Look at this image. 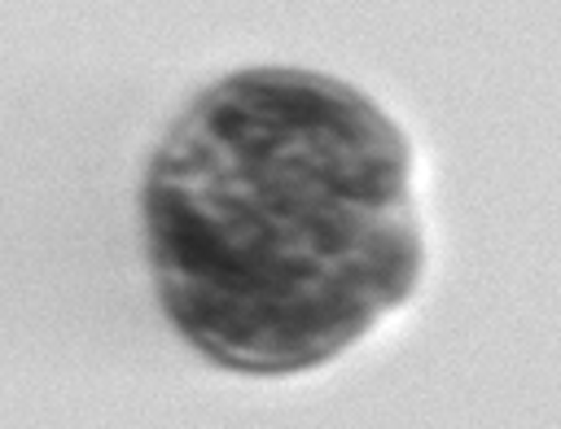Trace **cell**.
Listing matches in <instances>:
<instances>
[{"instance_id":"obj_1","label":"cell","mask_w":561,"mask_h":429,"mask_svg":"<svg viewBox=\"0 0 561 429\" xmlns=\"http://www.w3.org/2000/svg\"><path fill=\"white\" fill-rule=\"evenodd\" d=\"M162 311L215 363H329L416 285L412 149L381 105L311 70L197 92L145 179Z\"/></svg>"}]
</instances>
